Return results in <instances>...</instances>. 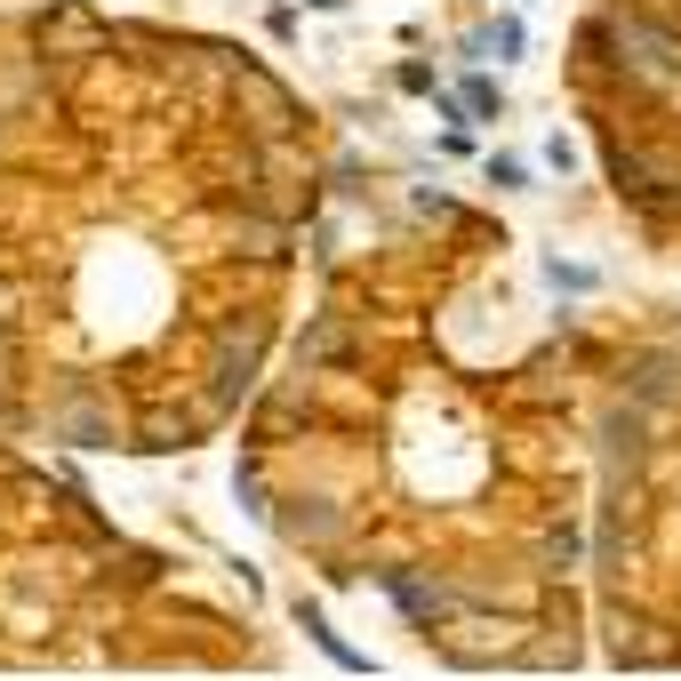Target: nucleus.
I'll return each instance as SVG.
<instances>
[{"label":"nucleus","instance_id":"f257e3e1","mask_svg":"<svg viewBox=\"0 0 681 681\" xmlns=\"http://www.w3.org/2000/svg\"><path fill=\"white\" fill-rule=\"evenodd\" d=\"M313 9H345V0H313Z\"/></svg>","mask_w":681,"mask_h":681}]
</instances>
